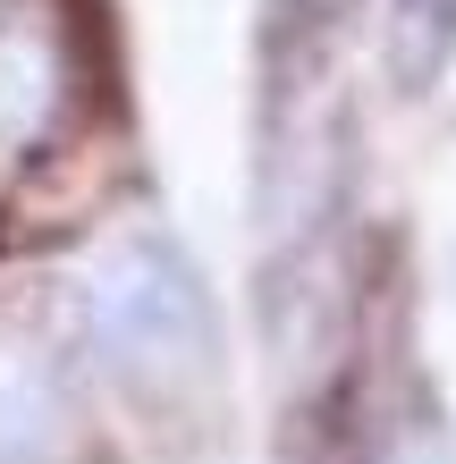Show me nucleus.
<instances>
[{
	"mask_svg": "<svg viewBox=\"0 0 456 464\" xmlns=\"http://www.w3.org/2000/svg\"><path fill=\"white\" fill-rule=\"evenodd\" d=\"M76 313H85V346L127 389H186L220 354L211 295L195 279V262L178 254V237L160 228H127L102 245L85 287H76Z\"/></svg>",
	"mask_w": 456,
	"mask_h": 464,
	"instance_id": "obj_1",
	"label": "nucleus"
},
{
	"mask_svg": "<svg viewBox=\"0 0 456 464\" xmlns=\"http://www.w3.org/2000/svg\"><path fill=\"white\" fill-rule=\"evenodd\" d=\"M0 464H76V389L17 321H0Z\"/></svg>",
	"mask_w": 456,
	"mask_h": 464,
	"instance_id": "obj_2",
	"label": "nucleus"
},
{
	"mask_svg": "<svg viewBox=\"0 0 456 464\" xmlns=\"http://www.w3.org/2000/svg\"><path fill=\"white\" fill-rule=\"evenodd\" d=\"M60 127V51L43 34H0V160L34 152Z\"/></svg>",
	"mask_w": 456,
	"mask_h": 464,
	"instance_id": "obj_3",
	"label": "nucleus"
},
{
	"mask_svg": "<svg viewBox=\"0 0 456 464\" xmlns=\"http://www.w3.org/2000/svg\"><path fill=\"white\" fill-rule=\"evenodd\" d=\"M456 51V0H389V76L397 93H432Z\"/></svg>",
	"mask_w": 456,
	"mask_h": 464,
	"instance_id": "obj_4",
	"label": "nucleus"
}]
</instances>
